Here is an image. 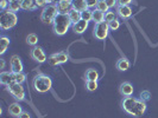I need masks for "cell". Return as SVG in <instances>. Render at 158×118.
Returning a JSON list of instances; mask_svg holds the SVG:
<instances>
[{"label":"cell","instance_id":"cell-1","mask_svg":"<svg viewBox=\"0 0 158 118\" xmlns=\"http://www.w3.org/2000/svg\"><path fill=\"white\" fill-rule=\"evenodd\" d=\"M121 108L126 112L127 115L133 116V117H142L146 112L148 105L146 103L143 102L142 99L135 98V97H125L121 102Z\"/></svg>","mask_w":158,"mask_h":118},{"label":"cell","instance_id":"cell-2","mask_svg":"<svg viewBox=\"0 0 158 118\" xmlns=\"http://www.w3.org/2000/svg\"><path fill=\"white\" fill-rule=\"evenodd\" d=\"M70 27H73V23L70 21V18L68 14L58 13L56 16L54 24H52V30L55 32V34L62 37L64 34H67V32L69 31Z\"/></svg>","mask_w":158,"mask_h":118},{"label":"cell","instance_id":"cell-3","mask_svg":"<svg viewBox=\"0 0 158 118\" xmlns=\"http://www.w3.org/2000/svg\"><path fill=\"white\" fill-rule=\"evenodd\" d=\"M32 85L35 87V90L38 92V93H47L51 90L52 87V79L50 78L47 74H37L33 82H32Z\"/></svg>","mask_w":158,"mask_h":118},{"label":"cell","instance_id":"cell-4","mask_svg":"<svg viewBox=\"0 0 158 118\" xmlns=\"http://www.w3.org/2000/svg\"><path fill=\"white\" fill-rule=\"evenodd\" d=\"M18 23V17L17 13L11 12V11H5L2 12V14L0 16V29L2 31H7L13 29Z\"/></svg>","mask_w":158,"mask_h":118},{"label":"cell","instance_id":"cell-5","mask_svg":"<svg viewBox=\"0 0 158 118\" xmlns=\"http://www.w3.org/2000/svg\"><path fill=\"white\" fill-rule=\"evenodd\" d=\"M58 14V10L56 4H50L47 5L45 7L42 8V13H40V20L44 24L48 25H52L55 20L56 16Z\"/></svg>","mask_w":158,"mask_h":118},{"label":"cell","instance_id":"cell-6","mask_svg":"<svg viewBox=\"0 0 158 118\" xmlns=\"http://www.w3.org/2000/svg\"><path fill=\"white\" fill-rule=\"evenodd\" d=\"M7 91L13 96V98L16 99L17 102H23V101H25L26 92H25V89H24L23 84H19V83L10 84L7 86Z\"/></svg>","mask_w":158,"mask_h":118},{"label":"cell","instance_id":"cell-7","mask_svg":"<svg viewBox=\"0 0 158 118\" xmlns=\"http://www.w3.org/2000/svg\"><path fill=\"white\" fill-rule=\"evenodd\" d=\"M110 26L108 23L103 21L100 24H95L94 30H93V36L95 37V39L98 40H105L108 37V33H110Z\"/></svg>","mask_w":158,"mask_h":118},{"label":"cell","instance_id":"cell-8","mask_svg":"<svg viewBox=\"0 0 158 118\" xmlns=\"http://www.w3.org/2000/svg\"><path fill=\"white\" fill-rule=\"evenodd\" d=\"M69 60V55L64 51H61V52H56V53H52L51 55L48 57V63L51 66H57V65H62V64H65Z\"/></svg>","mask_w":158,"mask_h":118},{"label":"cell","instance_id":"cell-9","mask_svg":"<svg viewBox=\"0 0 158 118\" xmlns=\"http://www.w3.org/2000/svg\"><path fill=\"white\" fill-rule=\"evenodd\" d=\"M31 58L35 60V62H37V63H45L48 60V57H47V53L44 52V50L40 46H33L31 50Z\"/></svg>","mask_w":158,"mask_h":118},{"label":"cell","instance_id":"cell-10","mask_svg":"<svg viewBox=\"0 0 158 118\" xmlns=\"http://www.w3.org/2000/svg\"><path fill=\"white\" fill-rule=\"evenodd\" d=\"M10 67L13 73H20L24 70L23 62L20 59V57L18 55H13L10 58Z\"/></svg>","mask_w":158,"mask_h":118},{"label":"cell","instance_id":"cell-11","mask_svg":"<svg viewBox=\"0 0 158 118\" xmlns=\"http://www.w3.org/2000/svg\"><path fill=\"white\" fill-rule=\"evenodd\" d=\"M0 83L5 86H8L10 84L16 83V73H13L12 71H2L0 73Z\"/></svg>","mask_w":158,"mask_h":118},{"label":"cell","instance_id":"cell-12","mask_svg":"<svg viewBox=\"0 0 158 118\" xmlns=\"http://www.w3.org/2000/svg\"><path fill=\"white\" fill-rule=\"evenodd\" d=\"M117 14H118L119 18L124 19V20H127L132 17V8L130 5H118L117 6Z\"/></svg>","mask_w":158,"mask_h":118},{"label":"cell","instance_id":"cell-13","mask_svg":"<svg viewBox=\"0 0 158 118\" xmlns=\"http://www.w3.org/2000/svg\"><path fill=\"white\" fill-rule=\"evenodd\" d=\"M56 6L58 10V13H63V14H68L73 10L71 1H69V0H58L56 2Z\"/></svg>","mask_w":158,"mask_h":118},{"label":"cell","instance_id":"cell-14","mask_svg":"<svg viewBox=\"0 0 158 118\" xmlns=\"http://www.w3.org/2000/svg\"><path fill=\"white\" fill-rule=\"evenodd\" d=\"M119 90H120V93L123 94L124 97H131V96L133 94V91H135L133 85H132L130 82H124V83L120 85Z\"/></svg>","mask_w":158,"mask_h":118},{"label":"cell","instance_id":"cell-15","mask_svg":"<svg viewBox=\"0 0 158 118\" xmlns=\"http://www.w3.org/2000/svg\"><path fill=\"white\" fill-rule=\"evenodd\" d=\"M88 26H89V23L83 20V19H81L79 23L73 24V31L75 33H77V34H82V33H85L87 31Z\"/></svg>","mask_w":158,"mask_h":118},{"label":"cell","instance_id":"cell-16","mask_svg":"<svg viewBox=\"0 0 158 118\" xmlns=\"http://www.w3.org/2000/svg\"><path fill=\"white\" fill-rule=\"evenodd\" d=\"M23 111L24 110H23V108H22V105L17 102L12 103V104L8 106V112H10V115H11V116H15V117H19Z\"/></svg>","mask_w":158,"mask_h":118},{"label":"cell","instance_id":"cell-17","mask_svg":"<svg viewBox=\"0 0 158 118\" xmlns=\"http://www.w3.org/2000/svg\"><path fill=\"white\" fill-rule=\"evenodd\" d=\"M22 5V10L24 11H35L37 10V5L35 2V0H18Z\"/></svg>","mask_w":158,"mask_h":118},{"label":"cell","instance_id":"cell-18","mask_svg":"<svg viewBox=\"0 0 158 118\" xmlns=\"http://www.w3.org/2000/svg\"><path fill=\"white\" fill-rule=\"evenodd\" d=\"M10 44H11V40H10L8 37H6V36H1L0 37V55H5V52L7 51Z\"/></svg>","mask_w":158,"mask_h":118},{"label":"cell","instance_id":"cell-19","mask_svg":"<svg viewBox=\"0 0 158 118\" xmlns=\"http://www.w3.org/2000/svg\"><path fill=\"white\" fill-rule=\"evenodd\" d=\"M130 65H131L130 60L124 57V58L118 59V62H117V69L119 71H121V72H125V71H127L130 69Z\"/></svg>","mask_w":158,"mask_h":118},{"label":"cell","instance_id":"cell-20","mask_svg":"<svg viewBox=\"0 0 158 118\" xmlns=\"http://www.w3.org/2000/svg\"><path fill=\"white\" fill-rule=\"evenodd\" d=\"M71 5H73L74 10H76L79 12H83L88 8L86 0H71Z\"/></svg>","mask_w":158,"mask_h":118},{"label":"cell","instance_id":"cell-21","mask_svg":"<svg viewBox=\"0 0 158 118\" xmlns=\"http://www.w3.org/2000/svg\"><path fill=\"white\" fill-rule=\"evenodd\" d=\"M68 16H69V18H70V21L73 24H76L79 23L80 20L82 19V16H81V12H79V11H76V10H71L70 12L68 13Z\"/></svg>","mask_w":158,"mask_h":118},{"label":"cell","instance_id":"cell-22","mask_svg":"<svg viewBox=\"0 0 158 118\" xmlns=\"http://www.w3.org/2000/svg\"><path fill=\"white\" fill-rule=\"evenodd\" d=\"M100 78V74L99 72L95 70V69H88L86 72V79L87 80H95L98 82V79Z\"/></svg>","mask_w":158,"mask_h":118},{"label":"cell","instance_id":"cell-23","mask_svg":"<svg viewBox=\"0 0 158 118\" xmlns=\"http://www.w3.org/2000/svg\"><path fill=\"white\" fill-rule=\"evenodd\" d=\"M93 21L95 24H100L105 21V13L103 12H100L99 10L95 8L93 11Z\"/></svg>","mask_w":158,"mask_h":118},{"label":"cell","instance_id":"cell-24","mask_svg":"<svg viewBox=\"0 0 158 118\" xmlns=\"http://www.w3.org/2000/svg\"><path fill=\"white\" fill-rule=\"evenodd\" d=\"M8 1H10V4H8V11L17 13L19 10H22V5H20V2L18 0H8Z\"/></svg>","mask_w":158,"mask_h":118},{"label":"cell","instance_id":"cell-25","mask_svg":"<svg viewBox=\"0 0 158 118\" xmlns=\"http://www.w3.org/2000/svg\"><path fill=\"white\" fill-rule=\"evenodd\" d=\"M26 43H27L29 45H31V46H37V44H38V36H37L36 33H30V34H27V37H26Z\"/></svg>","mask_w":158,"mask_h":118},{"label":"cell","instance_id":"cell-26","mask_svg":"<svg viewBox=\"0 0 158 118\" xmlns=\"http://www.w3.org/2000/svg\"><path fill=\"white\" fill-rule=\"evenodd\" d=\"M115 19H118V14H117V12H114V11L110 10L108 12H106V13H105V21H106V23H111V21L115 20Z\"/></svg>","mask_w":158,"mask_h":118},{"label":"cell","instance_id":"cell-27","mask_svg":"<svg viewBox=\"0 0 158 118\" xmlns=\"http://www.w3.org/2000/svg\"><path fill=\"white\" fill-rule=\"evenodd\" d=\"M81 16H82V19L88 21V23L93 21V11H92L90 8H87L86 11L81 12Z\"/></svg>","mask_w":158,"mask_h":118},{"label":"cell","instance_id":"cell-28","mask_svg":"<svg viewBox=\"0 0 158 118\" xmlns=\"http://www.w3.org/2000/svg\"><path fill=\"white\" fill-rule=\"evenodd\" d=\"M96 10H99L100 12L106 13V12L110 11V7H108V5L106 4L105 0H99V2H98V5H96Z\"/></svg>","mask_w":158,"mask_h":118},{"label":"cell","instance_id":"cell-29","mask_svg":"<svg viewBox=\"0 0 158 118\" xmlns=\"http://www.w3.org/2000/svg\"><path fill=\"white\" fill-rule=\"evenodd\" d=\"M86 89H87L88 91H90V92L95 91L98 89V82H95V80H87L86 82Z\"/></svg>","mask_w":158,"mask_h":118},{"label":"cell","instance_id":"cell-30","mask_svg":"<svg viewBox=\"0 0 158 118\" xmlns=\"http://www.w3.org/2000/svg\"><path fill=\"white\" fill-rule=\"evenodd\" d=\"M139 98L142 99L143 102H149L151 99V92L149 91V90H144V91H142L140 92V94H139Z\"/></svg>","mask_w":158,"mask_h":118},{"label":"cell","instance_id":"cell-31","mask_svg":"<svg viewBox=\"0 0 158 118\" xmlns=\"http://www.w3.org/2000/svg\"><path fill=\"white\" fill-rule=\"evenodd\" d=\"M108 26H110V30L111 31H117L120 29V20L119 19H115L111 23H108Z\"/></svg>","mask_w":158,"mask_h":118},{"label":"cell","instance_id":"cell-32","mask_svg":"<svg viewBox=\"0 0 158 118\" xmlns=\"http://www.w3.org/2000/svg\"><path fill=\"white\" fill-rule=\"evenodd\" d=\"M26 80V74L24 72H20V73H16V83H19V84H24Z\"/></svg>","mask_w":158,"mask_h":118},{"label":"cell","instance_id":"cell-33","mask_svg":"<svg viewBox=\"0 0 158 118\" xmlns=\"http://www.w3.org/2000/svg\"><path fill=\"white\" fill-rule=\"evenodd\" d=\"M99 0H86V4H87L88 8H96V5H98Z\"/></svg>","mask_w":158,"mask_h":118},{"label":"cell","instance_id":"cell-34","mask_svg":"<svg viewBox=\"0 0 158 118\" xmlns=\"http://www.w3.org/2000/svg\"><path fill=\"white\" fill-rule=\"evenodd\" d=\"M8 4H10V1L8 0H0V8H1V11H7L8 10Z\"/></svg>","mask_w":158,"mask_h":118},{"label":"cell","instance_id":"cell-35","mask_svg":"<svg viewBox=\"0 0 158 118\" xmlns=\"http://www.w3.org/2000/svg\"><path fill=\"white\" fill-rule=\"evenodd\" d=\"M106 1V4L108 5V7H110V10H112V8H117V6H118V0H105Z\"/></svg>","mask_w":158,"mask_h":118},{"label":"cell","instance_id":"cell-36","mask_svg":"<svg viewBox=\"0 0 158 118\" xmlns=\"http://www.w3.org/2000/svg\"><path fill=\"white\" fill-rule=\"evenodd\" d=\"M35 2H36V5H37V7H45L47 5H49V2H48V0H35Z\"/></svg>","mask_w":158,"mask_h":118},{"label":"cell","instance_id":"cell-37","mask_svg":"<svg viewBox=\"0 0 158 118\" xmlns=\"http://www.w3.org/2000/svg\"><path fill=\"white\" fill-rule=\"evenodd\" d=\"M132 4V0H118V5H130Z\"/></svg>","mask_w":158,"mask_h":118},{"label":"cell","instance_id":"cell-38","mask_svg":"<svg viewBox=\"0 0 158 118\" xmlns=\"http://www.w3.org/2000/svg\"><path fill=\"white\" fill-rule=\"evenodd\" d=\"M18 118H31V116H30V113H29L27 111H23Z\"/></svg>","mask_w":158,"mask_h":118},{"label":"cell","instance_id":"cell-39","mask_svg":"<svg viewBox=\"0 0 158 118\" xmlns=\"http://www.w3.org/2000/svg\"><path fill=\"white\" fill-rule=\"evenodd\" d=\"M5 66H6V63H5V59H0V69L4 71V69H5Z\"/></svg>","mask_w":158,"mask_h":118},{"label":"cell","instance_id":"cell-40","mask_svg":"<svg viewBox=\"0 0 158 118\" xmlns=\"http://www.w3.org/2000/svg\"><path fill=\"white\" fill-rule=\"evenodd\" d=\"M57 1H58V0H48V2H49V5H50V4H56Z\"/></svg>","mask_w":158,"mask_h":118},{"label":"cell","instance_id":"cell-41","mask_svg":"<svg viewBox=\"0 0 158 118\" xmlns=\"http://www.w3.org/2000/svg\"><path fill=\"white\" fill-rule=\"evenodd\" d=\"M69 1H71V0H69Z\"/></svg>","mask_w":158,"mask_h":118}]
</instances>
